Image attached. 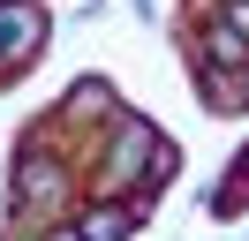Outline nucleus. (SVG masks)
Returning a JSON list of instances; mask_svg holds the SVG:
<instances>
[{
    "instance_id": "3",
    "label": "nucleus",
    "mask_w": 249,
    "mask_h": 241,
    "mask_svg": "<svg viewBox=\"0 0 249 241\" xmlns=\"http://www.w3.org/2000/svg\"><path fill=\"white\" fill-rule=\"evenodd\" d=\"M242 189H249V166H242V173H234V189H227V204H242Z\"/></svg>"
},
{
    "instance_id": "2",
    "label": "nucleus",
    "mask_w": 249,
    "mask_h": 241,
    "mask_svg": "<svg viewBox=\"0 0 249 241\" xmlns=\"http://www.w3.org/2000/svg\"><path fill=\"white\" fill-rule=\"evenodd\" d=\"M128 234V211H91L83 219V241H121Z\"/></svg>"
},
{
    "instance_id": "1",
    "label": "nucleus",
    "mask_w": 249,
    "mask_h": 241,
    "mask_svg": "<svg viewBox=\"0 0 249 241\" xmlns=\"http://www.w3.org/2000/svg\"><path fill=\"white\" fill-rule=\"evenodd\" d=\"M38 38H46V15L31 8V0H16V8H0V60H31Z\"/></svg>"
}]
</instances>
